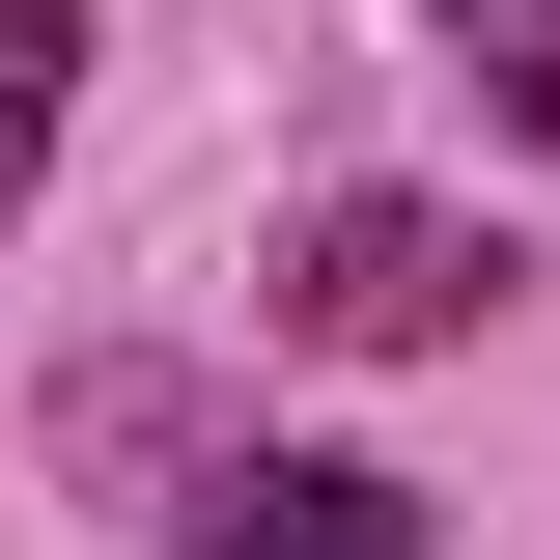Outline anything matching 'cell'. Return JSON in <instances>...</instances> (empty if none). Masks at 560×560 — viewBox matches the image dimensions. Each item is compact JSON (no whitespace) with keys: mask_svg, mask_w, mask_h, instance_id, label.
<instances>
[{"mask_svg":"<svg viewBox=\"0 0 560 560\" xmlns=\"http://www.w3.org/2000/svg\"><path fill=\"white\" fill-rule=\"evenodd\" d=\"M477 224H448V197H308V224H280V337H337V364H420V337H477Z\"/></svg>","mask_w":560,"mask_h":560,"instance_id":"6da1fadb","label":"cell"},{"mask_svg":"<svg viewBox=\"0 0 560 560\" xmlns=\"http://www.w3.org/2000/svg\"><path fill=\"white\" fill-rule=\"evenodd\" d=\"M197 560H448V533H420V477H364V448H224Z\"/></svg>","mask_w":560,"mask_h":560,"instance_id":"7a4b0ae2","label":"cell"},{"mask_svg":"<svg viewBox=\"0 0 560 560\" xmlns=\"http://www.w3.org/2000/svg\"><path fill=\"white\" fill-rule=\"evenodd\" d=\"M57 113H84V0H0V197L57 168Z\"/></svg>","mask_w":560,"mask_h":560,"instance_id":"3957f363","label":"cell"},{"mask_svg":"<svg viewBox=\"0 0 560 560\" xmlns=\"http://www.w3.org/2000/svg\"><path fill=\"white\" fill-rule=\"evenodd\" d=\"M448 57H477V84H504V113H533V140H560V0H448Z\"/></svg>","mask_w":560,"mask_h":560,"instance_id":"277c9868","label":"cell"}]
</instances>
